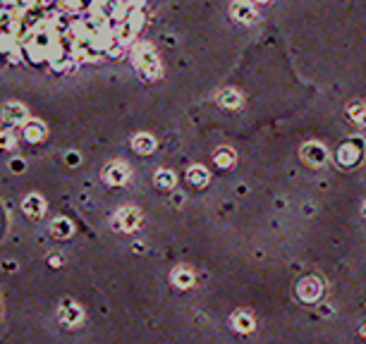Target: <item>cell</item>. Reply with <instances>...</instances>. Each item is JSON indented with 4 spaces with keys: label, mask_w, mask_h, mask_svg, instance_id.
Masks as SVG:
<instances>
[{
    "label": "cell",
    "mask_w": 366,
    "mask_h": 344,
    "mask_svg": "<svg viewBox=\"0 0 366 344\" xmlns=\"http://www.w3.org/2000/svg\"><path fill=\"white\" fill-rule=\"evenodd\" d=\"M230 12H232V17L237 22H254L256 19V10H254V5L249 0H235Z\"/></svg>",
    "instance_id": "obj_1"
},
{
    "label": "cell",
    "mask_w": 366,
    "mask_h": 344,
    "mask_svg": "<svg viewBox=\"0 0 366 344\" xmlns=\"http://www.w3.org/2000/svg\"><path fill=\"white\" fill-rule=\"evenodd\" d=\"M299 297L306 301H316L321 297V282L316 277H306V280L299 284Z\"/></svg>",
    "instance_id": "obj_2"
},
{
    "label": "cell",
    "mask_w": 366,
    "mask_h": 344,
    "mask_svg": "<svg viewBox=\"0 0 366 344\" xmlns=\"http://www.w3.org/2000/svg\"><path fill=\"white\" fill-rule=\"evenodd\" d=\"M302 155L311 165H323V163H326V148H323L321 144H313V141L304 146V148H302Z\"/></svg>",
    "instance_id": "obj_3"
},
{
    "label": "cell",
    "mask_w": 366,
    "mask_h": 344,
    "mask_svg": "<svg viewBox=\"0 0 366 344\" xmlns=\"http://www.w3.org/2000/svg\"><path fill=\"white\" fill-rule=\"evenodd\" d=\"M232 323H235V327L242 330V332H251V330H254V320H251V316H249V313H242V311L235 313V320H232Z\"/></svg>",
    "instance_id": "obj_4"
},
{
    "label": "cell",
    "mask_w": 366,
    "mask_h": 344,
    "mask_svg": "<svg viewBox=\"0 0 366 344\" xmlns=\"http://www.w3.org/2000/svg\"><path fill=\"white\" fill-rule=\"evenodd\" d=\"M352 146H354V141H349V144L345 146L342 151H340V155H338V160H340V163H345V165H352V163H357V160H359L357 151H354Z\"/></svg>",
    "instance_id": "obj_5"
},
{
    "label": "cell",
    "mask_w": 366,
    "mask_h": 344,
    "mask_svg": "<svg viewBox=\"0 0 366 344\" xmlns=\"http://www.w3.org/2000/svg\"><path fill=\"white\" fill-rule=\"evenodd\" d=\"M220 103H223V105H230V108H237L239 103H242V96H239L237 91L225 89L223 93H220Z\"/></svg>",
    "instance_id": "obj_6"
},
{
    "label": "cell",
    "mask_w": 366,
    "mask_h": 344,
    "mask_svg": "<svg viewBox=\"0 0 366 344\" xmlns=\"http://www.w3.org/2000/svg\"><path fill=\"white\" fill-rule=\"evenodd\" d=\"M216 160H218L220 167H223V165L228 167V165H232V160H235V155H232V151H230V148H220L218 155H216Z\"/></svg>",
    "instance_id": "obj_7"
},
{
    "label": "cell",
    "mask_w": 366,
    "mask_h": 344,
    "mask_svg": "<svg viewBox=\"0 0 366 344\" xmlns=\"http://www.w3.org/2000/svg\"><path fill=\"white\" fill-rule=\"evenodd\" d=\"M349 112H352V120H357V122H361V125L366 122V108L364 105H354Z\"/></svg>",
    "instance_id": "obj_8"
},
{
    "label": "cell",
    "mask_w": 366,
    "mask_h": 344,
    "mask_svg": "<svg viewBox=\"0 0 366 344\" xmlns=\"http://www.w3.org/2000/svg\"><path fill=\"white\" fill-rule=\"evenodd\" d=\"M192 180L194 182H206V180H208V175H206L201 167H194V170H192Z\"/></svg>",
    "instance_id": "obj_9"
},
{
    "label": "cell",
    "mask_w": 366,
    "mask_h": 344,
    "mask_svg": "<svg viewBox=\"0 0 366 344\" xmlns=\"http://www.w3.org/2000/svg\"><path fill=\"white\" fill-rule=\"evenodd\" d=\"M364 215H366V203H364Z\"/></svg>",
    "instance_id": "obj_10"
},
{
    "label": "cell",
    "mask_w": 366,
    "mask_h": 344,
    "mask_svg": "<svg viewBox=\"0 0 366 344\" xmlns=\"http://www.w3.org/2000/svg\"><path fill=\"white\" fill-rule=\"evenodd\" d=\"M364 335H366V325H364Z\"/></svg>",
    "instance_id": "obj_11"
}]
</instances>
